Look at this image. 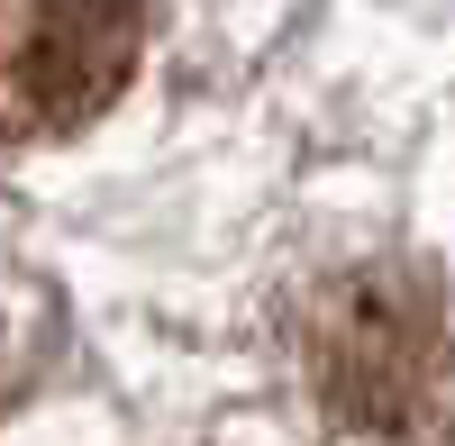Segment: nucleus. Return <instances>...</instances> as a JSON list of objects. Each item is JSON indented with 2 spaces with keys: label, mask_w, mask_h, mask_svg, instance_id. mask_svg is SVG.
I'll use <instances>...</instances> for the list:
<instances>
[{
  "label": "nucleus",
  "mask_w": 455,
  "mask_h": 446,
  "mask_svg": "<svg viewBox=\"0 0 455 446\" xmlns=\"http://www.w3.org/2000/svg\"><path fill=\"white\" fill-rule=\"evenodd\" d=\"M310 374L337 428L364 437H437L455 419V346L437 291L401 265L347 274L310 328Z\"/></svg>",
  "instance_id": "1"
},
{
  "label": "nucleus",
  "mask_w": 455,
  "mask_h": 446,
  "mask_svg": "<svg viewBox=\"0 0 455 446\" xmlns=\"http://www.w3.org/2000/svg\"><path fill=\"white\" fill-rule=\"evenodd\" d=\"M146 55V0H0V92L10 137L46 146L92 128Z\"/></svg>",
  "instance_id": "2"
}]
</instances>
